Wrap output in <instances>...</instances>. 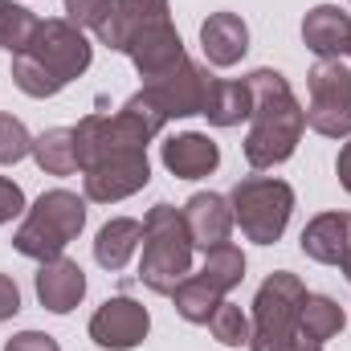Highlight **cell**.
Returning <instances> with one entry per match:
<instances>
[{"label": "cell", "instance_id": "cell-1", "mask_svg": "<svg viewBox=\"0 0 351 351\" xmlns=\"http://www.w3.org/2000/svg\"><path fill=\"white\" fill-rule=\"evenodd\" d=\"M90 58H94V49L82 37V29L70 25L66 16H49L37 25L29 49L12 58V82L29 98H53L74 78L86 74Z\"/></svg>", "mask_w": 351, "mask_h": 351}, {"label": "cell", "instance_id": "cell-2", "mask_svg": "<svg viewBox=\"0 0 351 351\" xmlns=\"http://www.w3.org/2000/svg\"><path fill=\"white\" fill-rule=\"evenodd\" d=\"M254 90V114H250V135H245V160L250 168H274L286 164L306 131V110L294 98L290 82L278 70H254L250 78Z\"/></svg>", "mask_w": 351, "mask_h": 351}, {"label": "cell", "instance_id": "cell-3", "mask_svg": "<svg viewBox=\"0 0 351 351\" xmlns=\"http://www.w3.org/2000/svg\"><path fill=\"white\" fill-rule=\"evenodd\" d=\"M302 302L306 286L298 274H269L254 298V327L250 348L254 351H323L302 335Z\"/></svg>", "mask_w": 351, "mask_h": 351}, {"label": "cell", "instance_id": "cell-4", "mask_svg": "<svg viewBox=\"0 0 351 351\" xmlns=\"http://www.w3.org/2000/svg\"><path fill=\"white\" fill-rule=\"evenodd\" d=\"M192 233L184 213L172 204H152L143 217V258H139V282L152 294H172L192 274Z\"/></svg>", "mask_w": 351, "mask_h": 351}, {"label": "cell", "instance_id": "cell-5", "mask_svg": "<svg viewBox=\"0 0 351 351\" xmlns=\"http://www.w3.org/2000/svg\"><path fill=\"white\" fill-rule=\"evenodd\" d=\"M86 225V200L70 188H53V192H41L37 204L25 213L16 237H12V250L33 258V262H49V258H62L66 245L82 233Z\"/></svg>", "mask_w": 351, "mask_h": 351}, {"label": "cell", "instance_id": "cell-6", "mask_svg": "<svg viewBox=\"0 0 351 351\" xmlns=\"http://www.w3.org/2000/svg\"><path fill=\"white\" fill-rule=\"evenodd\" d=\"M229 208H233V221L241 225V233L250 241L274 245L286 233V225H290L294 188L286 180H274V176H245V180L233 184Z\"/></svg>", "mask_w": 351, "mask_h": 351}, {"label": "cell", "instance_id": "cell-7", "mask_svg": "<svg viewBox=\"0 0 351 351\" xmlns=\"http://www.w3.org/2000/svg\"><path fill=\"white\" fill-rule=\"evenodd\" d=\"M306 127L327 139L351 135V70L343 62H319L306 74Z\"/></svg>", "mask_w": 351, "mask_h": 351}, {"label": "cell", "instance_id": "cell-8", "mask_svg": "<svg viewBox=\"0 0 351 351\" xmlns=\"http://www.w3.org/2000/svg\"><path fill=\"white\" fill-rule=\"evenodd\" d=\"M208 86H213V74L204 66H196L192 58H180L172 70L156 74L143 82V102L156 106L168 119H188V114H204V102H208Z\"/></svg>", "mask_w": 351, "mask_h": 351}, {"label": "cell", "instance_id": "cell-9", "mask_svg": "<svg viewBox=\"0 0 351 351\" xmlns=\"http://www.w3.org/2000/svg\"><path fill=\"white\" fill-rule=\"evenodd\" d=\"M82 180H86V200H94V204H114V200H127L139 188H147L152 164H147V152H139V147L110 152V156L94 160L90 168H82Z\"/></svg>", "mask_w": 351, "mask_h": 351}, {"label": "cell", "instance_id": "cell-10", "mask_svg": "<svg viewBox=\"0 0 351 351\" xmlns=\"http://www.w3.org/2000/svg\"><path fill=\"white\" fill-rule=\"evenodd\" d=\"M147 327H152L147 306L135 302V298H127V294H119V298H106V302L94 311V319H90V339L106 351H131L147 339Z\"/></svg>", "mask_w": 351, "mask_h": 351}, {"label": "cell", "instance_id": "cell-11", "mask_svg": "<svg viewBox=\"0 0 351 351\" xmlns=\"http://www.w3.org/2000/svg\"><path fill=\"white\" fill-rule=\"evenodd\" d=\"M123 53L135 62V70L143 74V82L156 78V74H164V70H172L180 58H188V53H184V41H180V33H176L172 21L147 25L143 33H135V37L127 41Z\"/></svg>", "mask_w": 351, "mask_h": 351}, {"label": "cell", "instance_id": "cell-12", "mask_svg": "<svg viewBox=\"0 0 351 351\" xmlns=\"http://www.w3.org/2000/svg\"><path fill=\"white\" fill-rule=\"evenodd\" d=\"M302 41L319 62H339L351 49V16L339 4H319L302 21Z\"/></svg>", "mask_w": 351, "mask_h": 351}, {"label": "cell", "instance_id": "cell-13", "mask_svg": "<svg viewBox=\"0 0 351 351\" xmlns=\"http://www.w3.org/2000/svg\"><path fill=\"white\" fill-rule=\"evenodd\" d=\"M37 298L45 311L53 315H70L82 298H86V274L82 265L70 258H49L37 269Z\"/></svg>", "mask_w": 351, "mask_h": 351}, {"label": "cell", "instance_id": "cell-14", "mask_svg": "<svg viewBox=\"0 0 351 351\" xmlns=\"http://www.w3.org/2000/svg\"><path fill=\"white\" fill-rule=\"evenodd\" d=\"M180 213H184V221H188V233H192V245H196V250L225 245L229 233H233V208H229V200L217 196V192H196Z\"/></svg>", "mask_w": 351, "mask_h": 351}, {"label": "cell", "instance_id": "cell-15", "mask_svg": "<svg viewBox=\"0 0 351 351\" xmlns=\"http://www.w3.org/2000/svg\"><path fill=\"white\" fill-rule=\"evenodd\" d=\"M217 164H221V147L200 131H184L164 143V168L176 180H204L217 172Z\"/></svg>", "mask_w": 351, "mask_h": 351}, {"label": "cell", "instance_id": "cell-16", "mask_svg": "<svg viewBox=\"0 0 351 351\" xmlns=\"http://www.w3.org/2000/svg\"><path fill=\"white\" fill-rule=\"evenodd\" d=\"M160 21H168V0H114L110 21L98 29V41L106 49L123 53L135 33H143L147 25H160Z\"/></svg>", "mask_w": 351, "mask_h": 351}, {"label": "cell", "instance_id": "cell-17", "mask_svg": "<svg viewBox=\"0 0 351 351\" xmlns=\"http://www.w3.org/2000/svg\"><path fill=\"white\" fill-rule=\"evenodd\" d=\"M200 45H204V58L213 66H237L250 49V29L237 12H213L204 25H200Z\"/></svg>", "mask_w": 351, "mask_h": 351}, {"label": "cell", "instance_id": "cell-18", "mask_svg": "<svg viewBox=\"0 0 351 351\" xmlns=\"http://www.w3.org/2000/svg\"><path fill=\"white\" fill-rule=\"evenodd\" d=\"M351 245V213H323L302 229V254L311 262L339 265Z\"/></svg>", "mask_w": 351, "mask_h": 351}, {"label": "cell", "instance_id": "cell-19", "mask_svg": "<svg viewBox=\"0 0 351 351\" xmlns=\"http://www.w3.org/2000/svg\"><path fill=\"white\" fill-rule=\"evenodd\" d=\"M139 241H143V221L114 217V221H106V225L98 229V237H94V262L114 274V269H123V265L135 258Z\"/></svg>", "mask_w": 351, "mask_h": 351}, {"label": "cell", "instance_id": "cell-20", "mask_svg": "<svg viewBox=\"0 0 351 351\" xmlns=\"http://www.w3.org/2000/svg\"><path fill=\"white\" fill-rule=\"evenodd\" d=\"M204 114L213 127H237L241 119L254 114V90L250 82H237V78H213L208 86V102H204Z\"/></svg>", "mask_w": 351, "mask_h": 351}, {"label": "cell", "instance_id": "cell-21", "mask_svg": "<svg viewBox=\"0 0 351 351\" xmlns=\"http://www.w3.org/2000/svg\"><path fill=\"white\" fill-rule=\"evenodd\" d=\"M172 302H176V311H180V319H188V323H208L213 311L225 302V294H221L208 278L188 274V278L172 290Z\"/></svg>", "mask_w": 351, "mask_h": 351}, {"label": "cell", "instance_id": "cell-22", "mask_svg": "<svg viewBox=\"0 0 351 351\" xmlns=\"http://www.w3.org/2000/svg\"><path fill=\"white\" fill-rule=\"evenodd\" d=\"M33 160L41 172L49 176H70L78 172V152H74V127H49L45 135L33 139Z\"/></svg>", "mask_w": 351, "mask_h": 351}, {"label": "cell", "instance_id": "cell-23", "mask_svg": "<svg viewBox=\"0 0 351 351\" xmlns=\"http://www.w3.org/2000/svg\"><path fill=\"white\" fill-rule=\"evenodd\" d=\"M343 323H348V315H343V306H339L335 298H327V294H306V302H302V335H306L315 348H323L327 339H335V335L343 331Z\"/></svg>", "mask_w": 351, "mask_h": 351}, {"label": "cell", "instance_id": "cell-24", "mask_svg": "<svg viewBox=\"0 0 351 351\" xmlns=\"http://www.w3.org/2000/svg\"><path fill=\"white\" fill-rule=\"evenodd\" d=\"M200 278H208L221 294H229L233 286H241V278H245V254L233 245V241H225V245H213V250H204V265H200Z\"/></svg>", "mask_w": 351, "mask_h": 351}, {"label": "cell", "instance_id": "cell-25", "mask_svg": "<svg viewBox=\"0 0 351 351\" xmlns=\"http://www.w3.org/2000/svg\"><path fill=\"white\" fill-rule=\"evenodd\" d=\"M41 16H33L25 4H12V0H0V49H8L12 58L29 49L33 33H37Z\"/></svg>", "mask_w": 351, "mask_h": 351}, {"label": "cell", "instance_id": "cell-26", "mask_svg": "<svg viewBox=\"0 0 351 351\" xmlns=\"http://www.w3.org/2000/svg\"><path fill=\"white\" fill-rule=\"evenodd\" d=\"M208 331H213V339L225 343V348H245V343H250V319H245L241 306H233V302H221V306L213 311Z\"/></svg>", "mask_w": 351, "mask_h": 351}, {"label": "cell", "instance_id": "cell-27", "mask_svg": "<svg viewBox=\"0 0 351 351\" xmlns=\"http://www.w3.org/2000/svg\"><path fill=\"white\" fill-rule=\"evenodd\" d=\"M25 156H33V135L21 119L0 114V164H21Z\"/></svg>", "mask_w": 351, "mask_h": 351}, {"label": "cell", "instance_id": "cell-28", "mask_svg": "<svg viewBox=\"0 0 351 351\" xmlns=\"http://www.w3.org/2000/svg\"><path fill=\"white\" fill-rule=\"evenodd\" d=\"M114 12V0H66V21L78 29H102Z\"/></svg>", "mask_w": 351, "mask_h": 351}, {"label": "cell", "instance_id": "cell-29", "mask_svg": "<svg viewBox=\"0 0 351 351\" xmlns=\"http://www.w3.org/2000/svg\"><path fill=\"white\" fill-rule=\"evenodd\" d=\"M4 351H62L58 348V339L53 335H45V331H21V335H12Z\"/></svg>", "mask_w": 351, "mask_h": 351}, {"label": "cell", "instance_id": "cell-30", "mask_svg": "<svg viewBox=\"0 0 351 351\" xmlns=\"http://www.w3.org/2000/svg\"><path fill=\"white\" fill-rule=\"evenodd\" d=\"M21 208H25V192H21V184H12V180L0 176V225L12 221Z\"/></svg>", "mask_w": 351, "mask_h": 351}, {"label": "cell", "instance_id": "cell-31", "mask_svg": "<svg viewBox=\"0 0 351 351\" xmlns=\"http://www.w3.org/2000/svg\"><path fill=\"white\" fill-rule=\"evenodd\" d=\"M16 311H21V290H16V282L8 274H0V323L12 319Z\"/></svg>", "mask_w": 351, "mask_h": 351}, {"label": "cell", "instance_id": "cell-32", "mask_svg": "<svg viewBox=\"0 0 351 351\" xmlns=\"http://www.w3.org/2000/svg\"><path fill=\"white\" fill-rule=\"evenodd\" d=\"M335 172H339V184L351 192V143L339 147V160H335Z\"/></svg>", "mask_w": 351, "mask_h": 351}, {"label": "cell", "instance_id": "cell-33", "mask_svg": "<svg viewBox=\"0 0 351 351\" xmlns=\"http://www.w3.org/2000/svg\"><path fill=\"white\" fill-rule=\"evenodd\" d=\"M339 269H343V278L351 282V245H348V254H343V262H339Z\"/></svg>", "mask_w": 351, "mask_h": 351}, {"label": "cell", "instance_id": "cell-34", "mask_svg": "<svg viewBox=\"0 0 351 351\" xmlns=\"http://www.w3.org/2000/svg\"><path fill=\"white\" fill-rule=\"evenodd\" d=\"M348 58H351V49H348Z\"/></svg>", "mask_w": 351, "mask_h": 351}]
</instances>
